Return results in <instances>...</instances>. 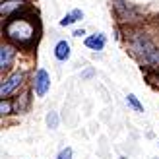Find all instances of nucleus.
<instances>
[{"label":"nucleus","instance_id":"obj_1","mask_svg":"<svg viewBox=\"0 0 159 159\" xmlns=\"http://www.w3.org/2000/svg\"><path fill=\"white\" fill-rule=\"evenodd\" d=\"M2 33L10 43L20 47L23 51H31L41 37V23H39L37 12L27 4L25 8L16 14L8 16L2 21Z\"/></svg>","mask_w":159,"mask_h":159},{"label":"nucleus","instance_id":"obj_7","mask_svg":"<svg viewBox=\"0 0 159 159\" xmlns=\"http://www.w3.org/2000/svg\"><path fill=\"white\" fill-rule=\"evenodd\" d=\"M27 2L25 0H2V4H0V14H2V20L8 18V16L16 14L18 10H21V8H25Z\"/></svg>","mask_w":159,"mask_h":159},{"label":"nucleus","instance_id":"obj_6","mask_svg":"<svg viewBox=\"0 0 159 159\" xmlns=\"http://www.w3.org/2000/svg\"><path fill=\"white\" fill-rule=\"evenodd\" d=\"M84 45L87 47L89 51H103L105 49V45H107V35L105 33H93V35H87L85 39H84Z\"/></svg>","mask_w":159,"mask_h":159},{"label":"nucleus","instance_id":"obj_9","mask_svg":"<svg viewBox=\"0 0 159 159\" xmlns=\"http://www.w3.org/2000/svg\"><path fill=\"white\" fill-rule=\"evenodd\" d=\"M82 20H84V12L80 10V8H74L72 12H68L64 18L60 20V27H70V25H74V23L82 21Z\"/></svg>","mask_w":159,"mask_h":159},{"label":"nucleus","instance_id":"obj_15","mask_svg":"<svg viewBox=\"0 0 159 159\" xmlns=\"http://www.w3.org/2000/svg\"><path fill=\"white\" fill-rule=\"evenodd\" d=\"M95 76V70L93 68H85L84 72H82V80H91Z\"/></svg>","mask_w":159,"mask_h":159},{"label":"nucleus","instance_id":"obj_14","mask_svg":"<svg viewBox=\"0 0 159 159\" xmlns=\"http://www.w3.org/2000/svg\"><path fill=\"white\" fill-rule=\"evenodd\" d=\"M57 159H74L72 148H62L60 152H58V155H57Z\"/></svg>","mask_w":159,"mask_h":159},{"label":"nucleus","instance_id":"obj_8","mask_svg":"<svg viewBox=\"0 0 159 159\" xmlns=\"http://www.w3.org/2000/svg\"><path fill=\"white\" fill-rule=\"evenodd\" d=\"M52 54H54V58H57L58 62H66L70 57H72V47H70V43L66 41V39H60V41L54 45Z\"/></svg>","mask_w":159,"mask_h":159},{"label":"nucleus","instance_id":"obj_4","mask_svg":"<svg viewBox=\"0 0 159 159\" xmlns=\"http://www.w3.org/2000/svg\"><path fill=\"white\" fill-rule=\"evenodd\" d=\"M31 89L37 97H45L51 89V76L45 68H37V72L31 78Z\"/></svg>","mask_w":159,"mask_h":159},{"label":"nucleus","instance_id":"obj_2","mask_svg":"<svg viewBox=\"0 0 159 159\" xmlns=\"http://www.w3.org/2000/svg\"><path fill=\"white\" fill-rule=\"evenodd\" d=\"M126 45L130 52L136 57L142 66L159 68V45L157 41L144 29H132L126 33Z\"/></svg>","mask_w":159,"mask_h":159},{"label":"nucleus","instance_id":"obj_5","mask_svg":"<svg viewBox=\"0 0 159 159\" xmlns=\"http://www.w3.org/2000/svg\"><path fill=\"white\" fill-rule=\"evenodd\" d=\"M18 49L20 47H16L14 43L8 41V39L2 41V45H0V70H2V74L12 68L16 57H18Z\"/></svg>","mask_w":159,"mask_h":159},{"label":"nucleus","instance_id":"obj_3","mask_svg":"<svg viewBox=\"0 0 159 159\" xmlns=\"http://www.w3.org/2000/svg\"><path fill=\"white\" fill-rule=\"evenodd\" d=\"M25 80H27L25 70H14V72H10L8 76H4L2 78V87H0V97L6 99L18 89H21V87L25 85Z\"/></svg>","mask_w":159,"mask_h":159},{"label":"nucleus","instance_id":"obj_12","mask_svg":"<svg viewBox=\"0 0 159 159\" xmlns=\"http://www.w3.org/2000/svg\"><path fill=\"white\" fill-rule=\"evenodd\" d=\"M12 113H16L14 101H12L10 97H6V99H2V101H0V115H2V118H4V116H10Z\"/></svg>","mask_w":159,"mask_h":159},{"label":"nucleus","instance_id":"obj_13","mask_svg":"<svg viewBox=\"0 0 159 159\" xmlns=\"http://www.w3.org/2000/svg\"><path fill=\"white\" fill-rule=\"evenodd\" d=\"M45 122H47V128L57 130V128H58V124H60L58 113H57V111H49V113H47V116H45Z\"/></svg>","mask_w":159,"mask_h":159},{"label":"nucleus","instance_id":"obj_16","mask_svg":"<svg viewBox=\"0 0 159 159\" xmlns=\"http://www.w3.org/2000/svg\"><path fill=\"white\" fill-rule=\"evenodd\" d=\"M85 35V29L82 27V29H74V33H72V37H76V39H80V37H84Z\"/></svg>","mask_w":159,"mask_h":159},{"label":"nucleus","instance_id":"obj_10","mask_svg":"<svg viewBox=\"0 0 159 159\" xmlns=\"http://www.w3.org/2000/svg\"><path fill=\"white\" fill-rule=\"evenodd\" d=\"M31 93H33V89H29V91H25L23 95H20V97H16V101H14L16 113H25V111H27V107H29V101H31V97H29Z\"/></svg>","mask_w":159,"mask_h":159},{"label":"nucleus","instance_id":"obj_11","mask_svg":"<svg viewBox=\"0 0 159 159\" xmlns=\"http://www.w3.org/2000/svg\"><path fill=\"white\" fill-rule=\"evenodd\" d=\"M124 101H126V105H128L134 113H144V105L140 103V99H138L134 93H128V95L124 97Z\"/></svg>","mask_w":159,"mask_h":159}]
</instances>
